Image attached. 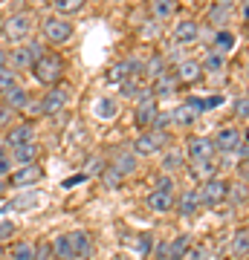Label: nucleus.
<instances>
[{
	"mask_svg": "<svg viewBox=\"0 0 249 260\" xmlns=\"http://www.w3.org/2000/svg\"><path fill=\"white\" fill-rule=\"evenodd\" d=\"M168 145V133H157V130H142L133 139V156H154L159 150H165Z\"/></svg>",
	"mask_w": 249,
	"mask_h": 260,
	"instance_id": "obj_5",
	"label": "nucleus"
},
{
	"mask_svg": "<svg viewBox=\"0 0 249 260\" xmlns=\"http://www.w3.org/2000/svg\"><path fill=\"white\" fill-rule=\"evenodd\" d=\"M226 200H229L232 205H246V179H240V182H235V185H229V191H226Z\"/></svg>",
	"mask_w": 249,
	"mask_h": 260,
	"instance_id": "obj_36",
	"label": "nucleus"
},
{
	"mask_svg": "<svg viewBox=\"0 0 249 260\" xmlns=\"http://www.w3.org/2000/svg\"><path fill=\"white\" fill-rule=\"evenodd\" d=\"M12 165H15V162H12L9 150H6V145H3V142H0V179H6L12 174Z\"/></svg>",
	"mask_w": 249,
	"mask_h": 260,
	"instance_id": "obj_40",
	"label": "nucleus"
},
{
	"mask_svg": "<svg viewBox=\"0 0 249 260\" xmlns=\"http://www.w3.org/2000/svg\"><path fill=\"white\" fill-rule=\"evenodd\" d=\"M229 15H232V3H214L212 9H209V20H212V26H217V29L226 26Z\"/></svg>",
	"mask_w": 249,
	"mask_h": 260,
	"instance_id": "obj_33",
	"label": "nucleus"
},
{
	"mask_svg": "<svg viewBox=\"0 0 249 260\" xmlns=\"http://www.w3.org/2000/svg\"><path fill=\"white\" fill-rule=\"evenodd\" d=\"M174 15H177V3L174 0H154V3H151V20L168 23Z\"/></svg>",
	"mask_w": 249,
	"mask_h": 260,
	"instance_id": "obj_27",
	"label": "nucleus"
},
{
	"mask_svg": "<svg viewBox=\"0 0 249 260\" xmlns=\"http://www.w3.org/2000/svg\"><path fill=\"white\" fill-rule=\"evenodd\" d=\"M116 260H128V257H116Z\"/></svg>",
	"mask_w": 249,
	"mask_h": 260,
	"instance_id": "obj_53",
	"label": "nucleus"
},
{
	"mask_svg": "<svg viewBox=\"0 0 249 260\" xmlns=\"http://www.w3.org/2000/svg\"><path fill=\"white\" fill-rule=\"evenodd\" d=\"M200 113H203V102L200 99H188V102H183L180 107L171 110V121L180 124V127H191L194 121L200 119Z\"/></svg>",
	"mask_w": 249,
	"mask_h": 260,
	"instance_id": "obj_9",
	"label": "nucleus"
},
{
	"mask_svg": "<svg viewBox=\"0 0 249 260\" xmlns=\"http://www.w3.org/2000/svg\"><path fill=\"white\" fill-rule=\"evenodd\" d=\"M157 113H159L157 99H139L136 107H133V124H136L139 130H151V124H154V119H157Z\"/></svg>",
	"mask_w": 249,
	"mask_h": 260,
	"instance_id": "obj_10",
	"label": "nucleus"
},
{
	"mask_svg": "<svg viewBox=\"0 0 249 260\" xmlns=\"http://www.w3.org/2000/svg\"><path fill=\"white\" fill-rule=\"evenodd\" d=\"M15 119H18V113L0 104V133H6V130H9L12 124H15Z\"/></svg>",
	"mask_w": 249,
	"mask_h": 260,
	"instance_id": "obj_42",
	"label": "nucleus"
},
{
	"mask_svg": "<svg viewBox=\"0 0 249 260\" xmlns=\"http://www.w3.org/2000/svg\"><path fill=\"white\" fill-rule=\"evenodd\" d=\"M67 237H70V246H73L75 260H87V257L93 254V237H90V232L75 229V232H70Z\"/></svg>",
	"mask_w": 249,
	"mask_h": 260,
	"instance_id": "obj_18",
	"label": "nucleus"
},
{
	"mask_svg": "<svg viewBox=\"0 0 249 260\" xmlns=\"http://www.w3.org/2000/svg\"><path fill=\"white\" fill-rule=\"evenodd\" d=\"M38 29H41V35H44L41 44H52V47H61V44H67V41L73 38V23L64 20V18H58V15H46Z\"/></svg>",
	"mask_w": 249,
	"mask_h": 260,
	"instance_id": "obj_3",
	"label": "nucleus"
},
{
	"mask_svg": "<svg viewBox=\"0 0 249 260\" xmlns=\"http://www.w3.org/2000/svg\"><path fill=\"white\" fill-rule=\"evenodd\" d=\"M142 61L145 58H125V61L110 67V75L107 78L113 84H122V81H128V78H133V75H142Z\"/></svg>",
	"mask_w": 249,
	"mask_h": 260,
	"instance_id": "obj_13",
	"label": "nucleus"
},
{
	"mask_svg": "<svg viewBox=\"0 0 249 260\" xmlns=\"http://www.w3.org/2000/svg\"><path fill=\"white\" fill-rule=\"evenodd\" d=\"M113 171H116V174H119L122 179L125 177H130V174H136V168H139V159L133 156V153H130V150H119V153H116V156H113Z\"/></svg>",
	"mask_w": 249,
	"mask_h": 260,
	"instance_id": "obj_22",
	"label": "nucleus"
},
{
	"mask_svg": "<svg viewBox=\"0 0 249 260\" xmlns=\"http://www.w3.org/2000/svg\"><path fill=\"white\" fill-rule=\"evenodd\" d=\"M38 153H41L38 142H26V145H18V148L9 150L12 162H18V165H32V162L38 159Z\"/></svg>",
	"mask_w": 249,
	"mask_h": 260,
	"instance_id": "obj_26",
	"label": "nucleus"
},
{
	"mask_svg": "<svg viewBox=\"0 0 249 260\" xmlns=\"http://www.w3.org/2000/svg\"><path fill=\"white\" fill-rule=\"evenodd\" d=\"M145 205L154 214H168L174 211V194H165V191H151L145 197Z\"/></svg>",
	"mask_w": 249,
	"mask_h": 260,
	"instance_id": "obj_24",
	"label": "nucleus"
},
{
	"mask_svg": "<svg viewBox=\"0 0 249 260\" xmlns=\"http://www.w3.org/2000/svg\"><path fill=\"white\" fill-rule=\"evenodd\" d=\"M209 257H212L209 246H194L191 243V249L185 251V260H209Z\"/></svg>",
	"mask_w": 249,
	"mask_h": 260,
	"instance_id": "obj_44",
	"label": "nucleus"
},
{
	"mask_svg": "<svg viewBox=\"0 0 249 260\" xmlns=\"http://www.w3.org/2000/svg\"><path fill=\"white\" fill-rule=\"evenodd\" d=\"M139 35H142V38H157V35H159L157 20H148V23H142V29H139Z\"/></svg>",
	"mask_w": 249,
	"mask_h": 260,
	"instance_id": "obj_46",
	"label": "nucleus"
},
{
	"mask_svg": "<svg viewBox=\"0 0 249 260\" xmlns=\"http://www.w3.org/2000/svg\"><path fill=\"white\" fill-rule=\"evenodd\" d=\"M102 182H104V188H119V185H122V177L113 171L110 165H107V168L102 171Z\"/></svg>",
	"mask_w": 249,
	"mask_h": 260,
	"instance_id": "obj_45",
	"label": "nucleus"
},
{
	"mask_svg": "<svg viewBox=\"0 0 249 260\" xmlns=\"http://www.w3.org/2000/svg\"><path fill=\"white\" fill-rule=\"evenodd\" d=\"M229 251H232V257L235 260H246V254H249V232L246 229H238V232H235Z\"/></svg>",
	"mask_w": 249,
	"mask_h": 260,
	"instance_id": "obj_30",
	"label": "nucleus"
},
{
	"mask_svg": "<svg viewBox=\"0 0 249 260\" xmlns=\"http://www.w3.org/2000/svg\"><path fill=\"white\" fill-rule=\"evenodd\" d=\"M200 67H203V75H212V78H223L226 75V70H229V61H226V55H217V52H206V58L200 61Z\"/></svg>",
	"mask_w": 249,
	"mask_h": 260,
	"instance_id": "obj_21",
	"label": "nucleus"
},
{
	"mask_svg": "<svg viewBox=\"0 0 249 260\" xmlns=\"http://www.w3.org/2000/svg\"><path fill=\"white\" fill-rule=\"evenodd\" d=\"M12 260H35V243L20 240L12 246Z\"/></svg>",
	"mask_w": 249,
	"mask_h": 260,
	"instance_id": "obj_37",
	"label": "nucleus"
},
{
	"mask_svg": "<svg viewBox=\"0 0 249 260\" xmlns=\"http://www.w3.org/2000/svg\"><path fill=\"white\" fill-rule=\"evenodd\" d=\"M243 130H238V127H220L217 133H214V139H212V145H214V150H220V153H235L238 150V145L243 142Z\"/></svg>",
	"mask_w": 249,
	"mask_h": 260,
	"instance_id": "obj_11",
	"label": "nucleus"
},
{
	"mask_svg": "<svg viewBox=\"0 0 249 260\" xmlns=\"http://www.w3.org/2000/svg\"><path fill=\"white\" fill-rule=\"evenodd\" d=\"M232 47H235V35H232V32H226V29H217V32H214L212 52H217V55H226Z\"/></svg>",
	"mask_w": 249,
	"mask_h": 260,
	"instance_id": "obj_34",
	"label": "nucleus"
},
{
	"mask_svg": "<svg viewBox=\"0 0 249 260\" xmlns=\"http://www.w3.org/2000/svg\"><path fill=\"white\" fill-rule=\"evenodd\" d=\"M148 87H151V95H154V99H168V95H174V93H177L180 81H177V75H174V73H162L157 81H151Z\"/></svg>",
	"mask_w": 249,
	"mask_h": 260,
	"instance_id": "obj_20",
	"label": "nucleus"
},
{
	"mask_svg": "<svg viewBox=\"0 0 249 260\" xmlns=\"http://www.w3.org/2000/svg\"><path fill=\"white\" fill-rule=\"evenodd\" d=\"M220 104H223V95H212V99H206L203 102V110L206 107H220Z\"/></svg>",
	"mask_w": 249,
	"mask_h": 260,
	"instance_id": "obj_49",
	"label": "nucleus"
},
{
	"mask_svg": "<svg viewBox=\"0 0 249 260\" xmlns=\"http://www.w3.org/2000/svg\"><path fill=\"white\" fill-rule=\"evenodd\" d=\"M174 188H177V182H174V177H168V174H159V177L154 179V191H165V194H174Z\"/></svg>",
	"mask_w": 249,
	"mask_h": 260,
	"instance_id": "obj_41",
	"label": "nucleus"
},
{
	"mask_svg": "<svg viewBox=\"0 0 249 260\" xmlns=\"http://www.w3.org/2000/svg\"><path fill=\"white\" fill-rule=\"evenodd\" d=\"M32 75L44 87H58L61 78H64V58L58 55V52H44L35 61V67H32Z\"/></svg>",
	"mask_w": 249,
	"mask_h": 260,
	"instance_id": "obj_1",
	"label": "nucleus"
},
{
	"mask_svg": "<svg viewBox=\"0 0 249 260\" xmlns=\"http://www.w3.org/2000/svg\"><path fill=\"white\" fill-rule=\"evenodd\" d=\"M84 9V0H52V15L58 18H70V15H78Z\"/></svg>",
	"mask_w": 249,
	"mask_h": 260,
	"instance_id": "obj_31",
	"label": "nucleus"
},
{
	"mask_svg": "<svg viewBox=\"0 0 249 260\" xmlns=\"http://www.w3.org/2000/svg\"><path fill=\"white\" fill-rule=\"evenodd\" d=\"M162 73H168V64H165V58H162V52H154V55H148L142 61V78L157 81Z\"/></svg>",
	"mask_w": 249,
	"mask_h": 260,
	"instance_id": "obj_25",
	"label": "nucleus"
},
{
	"mask_svg": "<svg viewBox=\"0 0 249 260\" xmlns=\"http://www.w3.org/2000/svg\"><path fill=\"white\" fill-rule=\"evenodd\" d=\"M104 168H107V165H104V159H93V162H90V174H99V177H102Z\"/></svg>",
	"mask_w": 249,
	"mask_h": 260,
	"instance_id": "obj_48",
	"label": "nucleus"
},
{
	"mask_svg": "<svg viewBox=\"0 0 249 260\" xmlns=\"http://www.w3.org/2000/svg\"><path fill=\"white\" fill-rule=\"evenodd\" d=\"M15 73H12L9 67H3V70H0V95L6 93V90H12V87H15Z\"/></svg>",
	"mask_w": 249,
	"mask_h": 260,
	"instance_id": "obj_43",
	"label": "nucleus"
},
{
	"mask_svg": "<svg viewBox=\"0 0 249 260\" xmlns=\"http://www.w3.org/2000/svg\"><path fill=\"white\" fill-rule=\"evenodd\" d=\"M44 55V44L41 41H23L15 49H9V70H32L35 61Z\"/></svg>",
	"mask_w": 249,
	"mask_h": 260,
	"instance_id": "obj_4",
	"label": "nucleus"
},
{
	"mask_svg": "<svg viewBox=\"0 0 249 260\" xmlns=\"http://www.w3.org/2000/svg\"><path fill=\"white\" fill-rule=\"evenodd\" d=\"M52 260H56V257H52Z\"/></svg>",
	"mask_w": 249,
	"mask_h": 260,
	"instance_id": "obj_54",
	"label": "nucleus"
},
{
	"mask_svg": "<svg viewBox=\"0 0 249 260\" xmlns=\"http://www.w3.org/2000/svg\"><path fill=\"white\" fill-rule=\"evenodd\" d=\"M154 260H171V257H154Z\"/></svg>",
	"mask_w": 249,
	"mask_h": 260,
	"instance_id": "obj_52",
	"label": "nucleus"
},
{
	"mask_svg": "<svg viewBox=\"0 0 249 260\" xmlns=\"http://www.w3.org/2000/svg\"><path fill=\"white\" fill-rule=\"evenodd\" d=\"M128 243H133L142 254H151V249H154V234L142 232V234H136V237H133V240H128Z\"/></svg>",
	"mask_w": 249,
	"mask_h": 260,
	"instance_id": "obj_39",
	"label": "nucleus"
},
{
	"mask_svg": "<svg viewBox=\"0 0 249 260\" xmlns=\"http://www.w3.org/2000/svg\"><path fill=\"white\" fill-rule=\"evenodd\" d=\"M116 113H119V99H116V95H102V99L96 102V116L102 121H113Z\"/></svg>",
	"mask_w": 249,
	"mask_h": 260,
	"instance_id": "obj_28",
	"label": "nucleus"
},
{
	"mask_svg": "<svg viewBox=\"0 0 249 260\" xmlns=\"http://www.w3.org/2000/svg\"><path fill=\"white\" fill-rule=\"evenodd\" d=\"M3 67H9V52L0 47V70H3Z\"/></svg>",
	"mask_w": 249,
	"mask_h": 260,
	"instance_id": "obj_50",
	"label": "nucleus"
},
{
	"mask_svg": "<svg viewBox=\"0 0 249 260\" xmlns=\"http://www.w3.org/2000/svg\"><path fill=\"white\" fill-rule=\"evenodd\" d=\"M12 234H15V223H9V220H6V223H0V243L9 240Z\"/></svg>",
	"mask_w": 249,
	"mask_h": 260,
	"instance_id": "obj_47",
	"label": "nucleus"
},
{
	"mask_svg": "<svg viewBox=\"0 0 249 260\" xmlns=\"http://www.w3.org/2000/svg\"><path fill=\"white\" fill-rule=\"evenodd\" d=\"M35 23H38L35 12L20 9V12H15V15H9L6 20H0V32L9 38V41H18V44H23V41L32 35Z\"/></svg>",
	"mask_w": 249,
	"mask_h": 260,
	"instance_id": "obj_2",
	"label": "nucleus"
},
{
	"mask_svg": "<svg viewBox=\"0 0 249 260\" xmlns=\"http://www.w3.org/2000/svg\"><path fill=\"white\" fill-rule=\"evenodd\" d=\"M226 191H229V182H226L223 177H214V179H209V182H203V185L197 188L200 205H209V208H214V205L226 203Z\"/></svg>",
	"mask_w": 249,
	"mask_h": 260,
	"instance_id": "obj_6",
	"label": "nucleus"
},
{
	"mask_svg": "<svg viewBox=\"0 0 249 260\" xmlns=\"http://www.w3.org/2000/svg\"><path fill=\"white\" fill-rule=\"evenodd\" d=\"M235 119H238V121H246L249 119V99H246V93L235 95Z\"/></svg>",
	"mask_w": 249,
	"mask_h": 260,
	"instance_id": "obj_38",
	"label": "nucleus"
},
{
	"mask_svg": "<svg viewBox=\"0 0 249 260\" xmlns=\"http://www.w3.org/2000/svg\"><path fill=\"white\" fill-rule=\"evenodd\" d=\"M191 249V234H177L171 243H162L159 246V257H171V260H183L185 251Z\"/></svg>",
	"mask_w": 249,
	"mask_h": 260,
	"instance_id": "obj_17",
	"label": "nucleus"
},
{
	"mask_svg": "<svg viewBox=\"0 0 249 260\" xmlns=\"http://www.w3.org/2000/svg\"><path fill=\"white\" fill-rule=\"evenodd\" d=\"M26 142H35V127H32V121L12 124V127L6 130V136H3V145H6V150L18 148V145H26Z\"/></svg>",
	"mask_w": 249,
	"mask_h": 260,
	"instance_id": "obj_12",
	"label": "nucleus"
},
{
	"mask_svg": "<svg viewBox=\"0 0 249 260\" xmlns=\"http://www.w3.org/2000/svg\"><path fill=\"white\" fill-rule=\"evenodd\" d=\"M159 168H162V174L174 177L177 171L183 168V153H180V150H168L165 156H162V162H159Z\"/></svg>",
	"mask_w": 249,
	"mask_h": 260,
	"instance_id": "obj_35",
	"label": "nucleus"
},
{
	"mask_svg": "<svg viewBox=\"0 0 249 260\" xmlns=\"http://www.w3.org/2000/svg\"><path fill=\"white\" fill-rule=\"evenodd\" d=\"M174 75L180 84H197V81H203V67H200V61H194V58H185L183 64H177Z\"/></svg>",
	"mask_w": 249,
	"mask_h": 260,
	"instance_id": "obj_19",
	"label": "nucleus"
},
{
	"mask_svg": "<svg viewBox=\"0 0 249 260\" xmlns=\"http://www.w3.org/2000/svg\"><path fill=\"white\" fill-rule=\"evenodd\" d=\"M185 153H188V159L191 162H203V159H214V145L209 136H191L188 139V145H185Z\"/></svg>",
	"mask_w": 249,
	"mask_h": 260,
	"instance_id": "obj_14",
	"label": "nucleus"
},
{
	"mask_svg": "<svg viewBox=\"0 0 249 260\" xmlns=\"http://www.w3.org/2000/svg\"><path fill=\"white\" fill-rule=\"evenodd\" d=\"M41 179H44V168L38 165V162H32V165H20L18 171H12L9 177H6V185L29 188V185H35V182H41Z\"/></svg>",
	"mask_w": 249,
	"mask_h": 260,
	"instance_id": "obj_8",
	"label": "nucleus"
},
{
	"mask_svg": "<svg viewBox=\"0 0 249 260\" xmlns=\"http://www.w3.org/2000/svg\"><path fill=\"white\" fill-rule=\"evenodd\" d=\"M174 208L180 211V217H194V214L200 211V197H197V188H185L180 194L174 197Z\"/></svg>",
	"mask_w": 249,
	"mask_h": 260,
	"instance_id": "obj_16",
	"label": "nucleus"
},
{
	"mask_svg": "<svg viewBox=\"0 0 249 260\" xmlns=\"http://www.w3.org/2000/svg\"><path fill=\"white\" fill-rule=\"evenodd\" d=\"M49 246H52V257L56 260H75L73 246H70V237H67V234H58L56 240H49Z\"/></svg>",
	"mask_w": 249,
	"mask_h": 260,
	"instance_id": "obj_32",
	"label": "nucleus"
},
{
	"mask_svg": "<svg viewBox=\"0 0 249 260\" xmlns=\"http://www.w3.org/2000/svg\"><path fill=\"white\" fill-rule=\"evenodd\" d=\"M3 188H6V179H0V194H3Z\"/></svg>",
	"mask_w": 249,
	"mask_h": 260,
	"instance_id": "obj_51",
	"label": "nucleus"
},
{
	"mask_svg": "<svg viewBox=\"0 0 249 260\" xmlns=\"http://www.w3.org/2000/svg\"><path fill=\"white\" fill-rule=\"evenodd\" d=\"M191 177L200 179V182H209V179L217 177V162L214 159H203V162H191Z\"/></svg>",
	"mask_w": 249,
	"mask_h": 260,
	"instance_id": "obj_29",
	"label": "nucleus"
},
{
	"mask_svg": "<svg viewBox=\"0 0 249 260\" xmlns=\"http://www.w3.org/2000/svg\"><path fill=\"white\" fill-rule=\"evenodd\" d=\"M67 102H70V90H67V87H49V90L38 99L41 116H58V113L67 107Z\"/></svg>",
	"mask_w": 249,
	"mask_h": 260,
	"instance_id": "obj_7",
	"label": "nucleus"
},
{
	"mask_svg": "<svg viewBox=\"0 0 249 260\" xmlns=\"http://www.w3.org/2000/svg\"><path fill=\"white\" fill-rule=\"evenodd\" d=\"M171 35H174L177 47H188V44H194V41L200 38V23H197L194 18H185V20H180V23L174 26Z\"/></svg>",
	"mask_w": 249,
	"mask_h": 260,
	"instance_id": "obj_15",
	"label": "nucleus"
},
{
	"mask_svg": "<svg viewBox=\"0 0 249 260\" xmlns=\"http://www.w3.org/2000/svg\"><path fill=\"white\" fill-rule=\"evenodd\" d=\"M29 99H32V95H29V90H23V87H18V84H15L12 90H6V93H3V102H0V104H3V107H9V110H15V113H20L29 104Z\"/></svg>",
	"mask_w": 249,
	"mask_h": 260,
	"instance_id": "obj_23",
	"label": "nucleus"
}]
</instances>
